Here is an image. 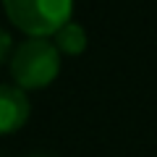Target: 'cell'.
<instances>
[{
	"label": "cell",
	"mask_w": 157,
	"mask_h": 157,
	"mask_svg": "<svg viewBox=\"0 0 157 157\" xmlns=\"http://www.w3.org/2000/svg\"><path fill=\"white\" fill-rule=\"evenodd\" d=\"M60 73V50L55 42L45 37H29L16 47L11 58V76L16 86L26 89H45Z\"/></svg>",
	"instance_id": "1"
},
{
	"label": "cell",
	"mask_w": 157,
	"mask_h": 157,
	"mask_svg": "<svg viewBox=\"0 0 157 157\" xmlns=\"http://www.w3.org/2000/svg\"><path fill=\"white\" fill-rule=\"evenodd\" d=\"M6 16L29 37H55L71 21L73 0H3Z\"/></svg>",
	"instance_id": "2"
},
{
	"label": "cell",
	"mask_w": 157,
	"mask_h": 157,
	"mask_svg": "<svg viewBox=\"0 0 157 157\" xmlns=\"http://www.w3.org/2000/svg\"><path fill=\"white\" fill-rule=\"evenodd\" d=\"M29 97L16 84H0V136L18 131L29 121Z\"/></svg>",
	"instance_id": "3"
},
{
	"label": "cell",
	"mask_w": 157,
	"mask_h": 157,
	"mask_svg": "<svg viewBox=\"0 0 157 157\" xmlns=\"http://www.w3.org/2000/svg\"><path fill=\"white\" fill-rule=\"evenodd\" d=\"M52 42H55V47L60 52H66V55H81V52L86 50V32H84L81 24L68 21L63 29L55 32Z\"/></svg>",
	"instance_id": "4"
},
{
	"label": "cell",
	"mask_w": 157,
	"mask_h": 157,
	"mask_svg": "<svg viewBox=\"0 0 157 157\" xmlns=\"http://www.w3.org/2000/svg\"><path fill=\"white\" fill-rule=\"evenodd\" d=\"M8 50H11V34L6 29H0V63L8 58Z\"/></svg>",
	"instance_id": "5"
}]
</instances>
